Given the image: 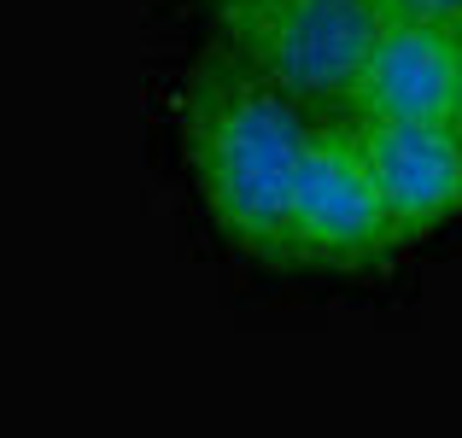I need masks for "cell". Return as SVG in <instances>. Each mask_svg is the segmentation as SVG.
<instances>
[{
	"mask_svg": "<svg viewBox=\"0 0 462 438\" xmlns=\"http://www.w3.org/2000/svg\"><path fill=\"white\" fill-rule=\"evenodd\" d=\"M310 123L287 94L240 70L228 53L193 65L181 88V152L211 223L252 258H287L299 164Z\"/></svg>",
	"mask_w": 462,
	"mask_h": 438,
	"instance_id": "obj_1",
	"label": "cell"
},
{
	"mask_svg": "<svg viewBox=\"0 0 462 438\" xmlns=\"http://www.w3.org/2000/svg\"><path fill=\"white\" fill-rule=\"evenodd\" d=\"M223 53L293 105H351L386 12L374 0H211Z\"/></svg>",
	"mask_w": 462,
	"mask_h": 438,
	"instance_id": "obj_2",
	"label": "cell"
},
{
	"mask_svg": "<svg viewBox=\"0 0 462 438\" xmlns=\"http://www.w3.org/2000/svg\"><path fill=\"white\" fill-rule=\"evenodd\" d=\"M398 251V228L374 187L369 152L357 123L310 129L305 164H299L293 211H287V258L328 263V269H363Z\"/></svg>",
	"mask_w": 462,
	"mask_h": 438,
	"instance_id": "obj_3",
	"label": "cell"
},
{
	"mask_svg": "<svg viewBox=\"0 0 462 438\" xmlns=\"http://www.w3.org/2000/svg\"><path fill=\"white\" fill-rule=\"evenodd\" d=\"M457 82H462V35L433 23L386 18L374 35L363 77L351 88V123H416V129H451L457 117Z\"/></svg>",
	"mask_w": 462,
	"mask_h": 438,
	"instance_id": "obj_4",
	"label": "cell"
},
{
	"mask_svg": "<svg viewBox=\"0 0 462 438\" xmlns=\"http://www.w3.org/2000/svg\"><path fill=\"white\" fill-rule=\"evenodd\" d=\"M374 187L398 228V246L433 234L462 211V135L416 123H357Z\"/></svg>",
	"mask_w": 462,
	"mask_h": 438,
	"instance_id": "obj_5",
	"label": "cell"
},
{
	"mask_svg": "<svg viewBox=\"0 0 462 438\" xmlns=\"http://www.w3.org/2000/svg\"><path fill=\"white\" fill-rule=\"evenodd\" d=\"M386 18H410V23H433V30L462 35V0H374Z\"/></svg>",
	"mask_w": 462,
	"mask_h": 438,
	"instance_id": "obj_6",
	"label": "cell"
},
{
	"mask_svg": "<svg viewBox=\"0 0 462 438\" xmlns=\"http://www.w3.org/2000/svg\"><path fill=\"white\" fill-rule=\"evenodd\" d=\"M451 129L462 135V82H457V117H451Z\"/></svg>",
	"mask_w": 462,
	"mask_h": 438,
	"instance_id": "obj_7",
	"label": "cell"
}]
</instances>
